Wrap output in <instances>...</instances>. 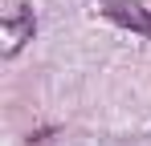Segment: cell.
Listing matches in <instances>:
<instances>
[{
    "label": "cell",
    "instance_id": "obj_1",
    "mask_svg": "<svg viewBox=\"0 0 151 146\" xmlns=\"http://www.w3.org/2000/svg\"><path fill=\"white\" fill-rule=\"evenodd\" d=\"M33 33H37L33 8H29V4H12V8L4 12V21H0V53H4V57H17V53L33 41Z\"/></svg>",
    "mask_w": 151,
    "mask_h": 146
},
{
    "label": "cell",
    "instance_id": "obj_2",
    "mask_svg": "<svg viewBox=\"0 0 151 146\" xmlns=\"http://www.w3.org/2000/svg\"><path fill=\"white\" fill-rule=\"evenodd\" d=\"M102 16L114 21L127 33H139V37H151V8H143L139 0H106L102 4Z\"/></svg>",
    "mask_w": 151,
    "mask_h": 146
}]
</instances>
